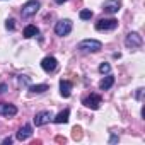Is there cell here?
Returning a JSON list of instances; mask_svg holds the SVG:
<instances>
[{"label": "cell", "instance_id": "6da1fadb", "mask_svg": "<svg viewBox=\"0 0 145 145\" xmlns=\"http://www.w3.org/2000/svg\"><path fill=\"white\" fill-rule=\"evenodd\" d=\"M77 48H79L80 51H84V53H97V51H101L103 44H101V41H97V39H84V41L79 43Z\"/></svg>", "mask_w": 145, "mask_h": 145}, {"label": "cell", "instance_id": "7a4b0ae2", "mask_svg": "<svg viewBox=\"0 0 145 145\" xmlns=\"http://www.w3.org/2000/svg\"><path fill=\"white\" fill-rule=\"evenodd\" d=\"M39 7H41V4L38 2V0H27V2L22 5V9H21V16L22 17H31V16H34L39 10Z\"/></svg>", "mask_w": 145, "mask_h": 145}, {"label": "cell", "instance_id": "3957f363", "mask_svg": "<svg viewBox=\"0 0 145 145\" xmlns=\"http://www.w3.org/2000/svg\"><path fill=\"white\" fill-rule=\"evenodd\" d=\"M72 21L70 19H61V21H58L56 24H55V34L56 36H67V34H70V31H72Z\"/></svg>", "mask_w": 145, "mask_h": 145}, {"label": "cell", "instance_id": "277c9868", "mask_svg": "<svg viewBox=\"0 0 145 145\" xmlns=\"http://www.w3.org/2000/svg\"><path fill=\"white\" fill-rule=\"evenodd\" d=\"M142 43H143V39H142V36H140L138 33H128L126 38H125V46L130 48V50H137V48H140Z\"/></svg>", "mask_w": 145, "mask_h": 145}, {"label": "cell", "instance_id": "5b68a950", "mask_svg": "<svg viewBox=\"0 0 145 145\" xmlns=\"http://www.w3.org/2000/svg\"><path fill=\"white\" fill-rule=\"evenodd\" d=\"M118 27V21L116 19H101L96 22V29L97 31H113Z\"/></svg>", "mask_w": 145, "mask_h": 145}, {"label": "cell", "instance_id": "8992f818", "mask_svg": "<svg viewBox=\"0 0 145 145\" xmlns=\"http://www.w3.org/2000/svg\"><path fill=\"white\" fill-rule=\"evenodd\" d=\"M82 104L89 109H99L101 108V96L99 94H91L82 101Z\"/></svg>", "mask_w": 145, "mask_h": 145}, {"label": "cell", "instance_id": "52a82bcc", "mask_svg": "<svg viewBox=\"0 0 145 145\" xmlns=\"http://www.w3.org/2000/svg\"><path fill=\"white\" fill-rule=\"evenodd\" d=\"M50 120H53L51 111H39V113H36V116H34L33 121H34L36 126H43V125L50 123Z\"/></svg>", "mask_w": 145, "mask_h": 145}, {"label": "cell", "instance_id": "ba28073f", "mask_svg": "<svg viewBox=\"0 0 145 145\" xmlns=\"http://www.w3.org/2000/svg\"><path fill=\"white\" fill-rule=\"evenodd\" d=\"M41 67H43V70L46 72V74H51V72H55V70H56L58 61H56V58H55V56H44V58H43V61H41Z\"/></svg>", "mask_w": 145, "mask_h": 145}, {"label": "cell", "instance_id": "9c48e42d", "mask_svg": "<svg viewBox=\"0 0 145 145\" xmlns=\"http://www.w3.org/2000/svg\"><path fill=\"white\" fill-rule=\"evenodd\" d=\"M121 9V0H106L103 4V10L106 14H116Z\"/></svg>", "mask_w": 145, "mask_h": 145}, {"label": "cell", "instance_id": "30bf717a", "mask_svg": "<svg viewBox=\"0 0 145 145\" xmlns=\"http://www.w3.org/2000/svg\"><path fill=\"white\" fill-rule=\"evenodd\" d=\"M17 114V108L10 103H0V116H5V118H12Z\"/></svg>", "mask_w": 145, "mask_h": 145}, {"label": "cell", "instance_id": "8fae6325", "mask_svg": "<svg viewBox=\"0 0 145 145\" xmlns=\"http://www.w3.org/2000/svg\"><path fill=\"white\" fill-rule=\"evenodd\" d=\"M31 135H33V126H31V125H24V126H21L19 131L16 133V138H17L19 142H24V140H27Z\"/></svg>", "mask_w": 145, "mask_h": 145}, {"label": "cell", "instance_id": "7c38bea8", "mask_svg": "<svg viewBox=\"0 0 145 145\" xmlns=\"http://www.w3.org/2000/svg\"><path fill=\"white\" fill-rule=\"evenodd\" d=\"M72 82L70 80H60V94L63 96V97H70V94H72Z\"/></svg>", "mask_w": 145, "mask_h": 145}, {"label": "cell", "instance_id": "4fadbf2b", "mask_svg": "<svg viewBox=\"0 0 145 145\" xmlns=\"http://www.w3.org/2000/svg\"><path fill=\"white\" fill-rule=\"evenodd\" d=\"M113 84H114V77L109 75V74H106V77L99 82V89H101V91H108V89L113 87Z\"/></svg>", "mask_w": 145, "mask_h": 145}, {"label": "cell", "instance_id": "5bb4252c", "mask_svg": "<svg viewBox=\"0 0 145 145\" xmlns=\"http://www.w3.org/2000/svg\"><path fill=\"white\" fill-rule=\"evenodd\" d=\"M68 116H70V111H68V109H63V111H60L56 116H53V121H55L56 125H61V123H67V121H68Z\"/></svg>", "mask_w": 145, "mask_h": 145}, {"label": "cell", "instance_id": "9a60e30c", "mask_svg": "<svg viewBox=\"0 0 145 145\" xmlns=\"http://www.w3.org/2000/svg\"><path fill=\"white\" fill-rule=\"evenodd\" d=\"M38 33H39V29L36 26H33V24H29V26L24 27V38H34Z\"/></svg>", "mask_w": 145, "mask_h": 145}, {"label": "cell", "instance_id": "2e32d148", "mask_svg": "<svg viewBox=\"0 0 145 145\" xmlns=\"http://www.w3.org/2000/svg\"><path fill=\"white\" fill-rule=\"evenodd\" d=\"M50 87L46 86V84H38V86H29V91L33 92V94H43V92H46Z\"/></svg>", "mask_w": 145, "mask_h": 145}, {"label": "cell", "instance_id": "e0dca14e", "mask_svg": "<svg viewBox=\"0 0 145 145\" xmlns=\"http://www.w3.org/2000/svg\"><path fill=\"white\" fill-rule=\"evenodd\" d=\"M91 17H92V10H89V9L80 10V19H82V21H89Z\"/></svg>", "mask_w": 145, "mask_h": 145}, {"label": "cell", "instance_id": "ac0fdd59", "mask_svg": "<svg viewBox=\"0 0 145 145\" xmlns=\"http://www.w3.org/2000/svg\"><path fill=\"white\" fill-rule=\"evenodd\" d=\"M72 138H74V140H80L82 138V130L79 126H75L74 130H72Z\"/></svg>", "mask_w": 145, "mask_h": 145}, {"label": "cell", "instance_id": "d6986e66", "mask_svg": "<svg viewBox=\"0 0 145 145\" xmlns=\"http://www.w3.org/2000/svg\"><path fill=\"white\" fill-rule=\"evenodd\" d=\"M99 72H101L103 75H104V74H109V72H111V65H109V63H101V65H99Z\"/></svg>", "mask_w": 145, "mask_h": 145}, {"label": "cell", "instance_id": "ffe728a7", "mask_svg": "<svg viewBox=\"0 0 145 145\" xmlns=\"http://www.w3.org/2000/svg\"><path fill=\"white\" fill-rule=\"evenodd\" d=\"M5 27H7L9 31H14V27H16V21H14V19H9V21L5 22Z\"/></svg>", "mask_w": 145, "mask_h": 145}, {"label": "cell", "instance_id": "44dd1931", "mask_svg": "<svg viewBox=\"0 0 145 145\" xmlns=\"http://www.w3.org/2000/svg\"><path fill=\"white\" fill-rule=\"evenodd\" d=\"M19 82H21V84H29V79H27L26 75H21V77H19Z\"/></svg>", "mask_w": 145, "mask_h": 145}, {"label": "cell", "instance_id": "7402d4cb", "mask_svg": "<svg viewBox=\"0 0 145 145\" xmlns=\"http://www.w3.org/2000/svg\"><path fill=\"white\" fill-rule=\"evenodd\" d=\"M4 92H7V84H0V94H4Z\"/></svg>", "mask_w": 145, "mask_h": 145}, {"label": "cell", "instance_id": "603a6c76", "mask_svg": "<svg viewBox=\"0 0 145 145\" xmlns=\"http://www.w3.org/2000/svg\"><path fill=\"white\" fill-rule=\"evenodd\" d=\"M2 143H4V145H10V143H12V138H10V137H7V138H4V142H2Z\"/></svg>", "mask_w": 145, "mask_h": 145}, {"label": "cell", "instance_id": "cb8c5ba5", "mask_svg": "<svg viewBox=\"0 0 145 145\" xmlns=\"http://www.w3.org/2000/svg\"><path fill=\"white\" fill-rule=\"evenodd\" d=\"M142 92H143V89L140 87V89H137V99H140L142 97Z\"/></svg>", "mask_w": 145, "mask_h": 145}, {"label": "cell", "instance_id": "d4e9b609", "mask_svg": "<svg viewBox=\"0 0 145 145\" xmlns=\"http://www.w3.org/2000/svg\"><path fill=\"white\" fill-rule=\"evenodd\" d=\"M114 142H118V137H116V135L111 137V143H114Z\"/></svg>", "mask_w": 145, "mask_h": 145}, {"label": "cell", "instance_id": "484cf974", "mask_svg": "<svg viewBox=\"0 0 145 145\" xmlns=\"http://www.w3.org/2000/svg\"><path fill=\"white\" fill-rule=\"evenodd\" d=\"M56 4H63V2H67V0H55Z\"/></svg>", "mask_w": 145, "mask_h": 145}]
</instances>
